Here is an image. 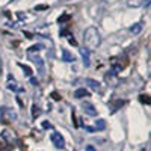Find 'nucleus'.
Returning <instances> with one entry per match:
<instances>
[{"mask_svg":"<svg viewBox=\"0 0 151 151\" xmlns=\"http://www.w3.org/2000/svg\"><path fill=\"white\" fill-rule=\"evenodd\" d=\"M17 119V113L9 109V107H0V122L2 124H9Z\"/></svg>","mask_w":151,"mask_h":151,"instance_id":"obj_3","label":"nucleus"},{"mask_svg":"<svg viewBox=\"0 0 151 151\" xmlns=\"http://www.w3.org/2000/svg\"><path fill=\"white\" fill-rule=\"evenodd\" d=\"M6 86H8V89L14 91V92H23V91H24V89H23V86H20L14 79H11V77H9V80H8V85H6Z\"/></svg>","mask_w":151,"mask_h":151,"instance_id":"obj_6","label":"nucleus"},{"mask_svg":"<svg viewBox=\"0 0 151 151\" xmlns=\"http://www.w3.org/2000/svg\"><path fill=\"white\" fill-rule=\"evenodd\" d=\"M68 38V41H70V44H73V45H77V42H76V40L73 38V35H70V36H67Z\"/></svg>","mask_w":151,"mask_h":151,"instance_id":"obj_21","label":"nucleus"},{"mask_svg":"<svg viewBox=\"0 0 151 151\" xmlns=\"http://www.w3.org/2000/svg\"><path fill=\"white\" fill-rule=\"evenodd\" d=\"M142 151H145V150H142Z\"/></svg>","mask_w":151,"mask_h":151,"instance_id":"obj_26","label":"nucleus"},{"mask_svg":"<svg viewBox=\"0 0 151 151\" xmlns=\"http://www.w3.org/2000/svg\"><path fill=\"white\" fill-rule=\"evenodd\" d=\"M80 55L83 58V62H85V67L89 65V52L86 48H80Z\"/></svg>","mask_w":151,"mask_h":151,"instance_id":"obj_10","label":"nucleus"},{"mask_svg":"<svg viewBox=\"0 0 151 151\" xmlns=\"http://www.w3.org/2000/svg\"><path fill=\"white\" fill-rule=\"evenodd\" d=\"M70 18H71V15H70V14H64V15H62V17H59V18H58V21H59V23L62 24V23H65V21H68Z\"/></svg>","mask_w":151,"mask_h":151,"instance_id":"obj_16","label":"nucleus"},{"mask_svg":"<svg viewBox=\"0 0 151 151\" xmlns=\"http://www.w3.org/2000/svg\"><path fill=\"white\" fill-rule=\"evenodd\" d=\"M125 101H124V100H118V101H115V104H113V110H116V109H119L122 104H124Z\"/></svg>","mask_w":151,"mask_h":151,"instance_id":"obj_17","label":"nucleus"},{"mask_svg":"<svg viewBox=\"0 0 151 151\" xmlns=\"http://www.w3.org/2000/svg\"><path fill=\"white\" fill-rule=\"evenodd\" d=\"M82 109H83V112L86 113V115H89V116H95V115H97L95 106H94L91 101H88V100H85V101L82 103Z\"/></svg>","mask_w":151,"mask_h":151,"instance_id":"obj_5","label":"nucleus"},{"mask_svg":"<svg viewBox=\"0 0 151 151\" xmlns=\"http://www.w3.org/2000/svg\"><path fill=\"white\" fill-rule=\"evenodd\" d=\"M139 100L142 103H147V104H150V98H148V95H145V94H142L141 97H139Z\"/></svg>","mask_w":151,"mask_h":151,"instance_id":"obj_18","label":"nucleus"},{"mask_svg":"<svg viewBox=\"0 0 151 151\" xmlns=\"http://www.w3.org/2000/svg\"><path fill=\"white\" fill-rule=\"evenodd\" d=\"M40 115H41V109H40V106L33 104V106H32V116L36 118V116H40Z\"/></svg>","mask_w":151,"mask_h":151,"instance_id":"obj_14","label":"nucleus"},{"mask_svg":"<svg viewBox=\"0 0 151 151\" xmlns=\"http://www.w3.org/2000/svg\"><path fill=\"white\" fill-rule=\"evenodd\" d=\"M83 42H85V47L88 52H92V50H95L100 42H101V36H100V32L97 30V27L91 26L88 27L83 33Z\"/></svg>","mask_w":151,"mask_h":151,"instance_id":"obj_1","label":"nucleus"},{"mask_svg":"<svg viewBox=\"0 0 151 151\" xmlns=\"http://www.w3.org/2000/svg\"><path fill=\"white\" fill-rule=\"evenodd\" d=\"M86 151H95V150H94L92 145H88V147H86Z\"/></svg>","mask_w":151,"mask_h":151,"instance_id":"obj_24","label":"nucleus"},{"mask_svg":"<svg viewBox=\"0 0 151 151\" xmlns=\"http://www.w3.org/2000/svg\"><path fill=\"white\" fill-rule=\"evenodd\" d=\"M52 97H53V100H56V101H59V100H60V95L58 92H52Z\"/></svg>","mask_w":151,"mask_h":151,"instance_id":"obj_22","label":"nucleus"},{"mask_svg":"<svg viewBox=\"0 0 151 151\" xmlns=\"http://www.w3.org/2000/svg\"><path fill=\"white\" fill-rule=\"evenodd\" d=\"M18 65H20V67H21V68H23L24 71H26V76H29V77H32V70H30V68H29L27 65H24V64H18Z\"/></svg>","mask_w":151,"mask_h":151,"instance_id":"obj_15","label":"nucleus"},{"mask_svg":"<svg viewBox=\"0 0 151 151\" xmlns=\"http://www.w3.org/2000/svg\"><path fill=\"white\" fill-rule=\"evenodd\" d=\"M50 139H52V144H53L56 148H64V147H65L64 137H62V134L58 133V132H53L52 136H50Z\"/></svg>","mask_w":151,"mask_h":151,"instance_id":"obj_4","label":"nucleus"},{"mask_svg":"<svg viewBox=\"0 0 151 151\" xmlns=\"http://www.w3.org/2000/svg\"><path fill=\"white\" fill-rule=\"evenodd\" d=\"M142 23H136V24H133V26L130 27V32L133 33V35H137V33H141V30H142Z\"/></svg>","mask_w":151,"mask_h":151,"instance_id":"obj_12","label":"nucleus"},{"mask_svg":"<svg viewBox=\"0 0 151 151\" xmlns=\"http://www.w3.org/2000/svg\"><path fill=\"white\" fill-rule=\"evenodd\" d=\"M12 148H14V147H5V144H3V142L0 144V151H11Z\"/></svg>","mask_w":151,"mask_h":151,"instance_id":"obj_19","label":"nucleus"},{"mask_svg":"<svg viewBox=\"0 0 151 151\" xmlns=\"http://www.w3.org/2000/svg\"><path fill=\"white\" fill-rule=\"evenodd\" d=\"M86 85L89 86L92 91H100V83L94 79H86Z\"/></svg>","mask_w":151,"mask_h":151,"instance_id":"obj_9","label":"nucleus"},{"mask_svg":"<svg viewBox=\"0 0 151 151\" xmlns=\"http://www.w3.org/2000/svg\"><path fill=\"white\" fill-rule=\"evenodd\" d=\"M62 60H64V62H74V60H76V58L68 52V50H65V48H64V50H62Z\"/></svg>","mask_w":151,"mask_h":151,"instance_id":"obj_8","label":"nucleus"},{"mask_svg":"<svg viewBox=\"0 0 151 151\" xmlns=\"http://www.w3.org/2000/svg\"><path fill=\"white\" fill-rule=\"evenodd\" d=\"M41 47L42 45H32L30 48H29V52L32 53V52H38V50H41Z\"/></svg>","mask_w":151,"mask_h":151,"instance_id":"obj_20","label":"nucleus"},{"mask_svg":"<svg viewBox=\"0 0 151 151\" xmlns=\"http://www.w3.org/2000/svg\"><path fill=\"white\" fill-rule=\"evenodd\" d=\"M150 3V0H127V5L130 8H141Z\"/></svg>","mask_w":151,"mask_h":151,"instance_id":"obj_7","label":"nucleus"},{"mask_svg":"<svg viewBox=\"0 0 151 151\" xmlns=\"http://www.w3.org/2000/svg\"><path fill=\"white\" fill-rule=\"evenodd\" d=\"M88 95H89V94H88V91L85 89V88H79V89L74 92V97H76V98H79V100L83 98V97H88Z\"/></svg>","mask_w":151,"mask_h":151,"instance_id":"obj_11","label":"nucleus"},{"mask_svg":"<svg viewBox=\"0 0 151 151\" xmlns=\"http://www.w3.org/2000/svg\"><path fill=\"white\" fill-rule=\"evenodd\" d=\"M30 82H32V83H33L35 86L38 85V80H36V79H33V77H30Z\"/></svg>","mask_w":151,"mask_h":151,"instance_id":"obj_25","label":"nucleus"},{"mask_svg":"<svg viewBox=\"0 0 151 151\" xmlns=\"http://www.w3.org/2000/svg\"><path fill=\"white\" fill-rule=\"evenodd\" d=\"M129 65V58L127 56H116L110 60V67H112V71L113 73H118L121 70H124L125 67Z\"/></svg>","mask_w":151,"mask_h":151,"instance_id":"obj_2","label":"nucleus"},{"mask_svg":"<svg viewBox=\"0 0 151 151\" xmlns=\"http://www.w3.org/2000/svg\"><path fill=\"white\" fill-rule=\"evenodd\" d=\"M42 127L44 129H52V124L50 122H42Z\"/></svg>","mask_w":151,"mask_h":151,"instance_id":"obj_23","label":"nucleus"},{"mask_svg":"<svg viewBox=\"0 0 151 151\" xmlns=\"http://www.w3.org/2000/svg\"><path fill=\"white\" fill-rule=\"evenodd\" d=\"M94 129H95V130H103V129H106V122H104V119H97Z\"/></svg>","mask_w":151,"mask_h":151,"instance_id":"obj_13","label":"nucleus"}]
</instances>
